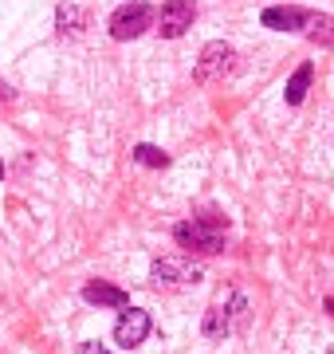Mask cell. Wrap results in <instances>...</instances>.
<instances>
[{
    "mask_svg": "<svg viewBox=\"0 0 334 354\" xmlns=\"http://www.w3.org/2000/svg\"><path fill=\"white\" fill-rule=\"evenodd\" d=\"M248 319V304H244V295L240 291H228V295H220L217 304L208 307V315H205V335L208 339H224L236 323H244Z\"/></svg>",
    "mask_w": 334,
    "mask_h": 354,
    "instance_id": "cell-2",
    "label": "cell"
},
{
    "mask_svg": "<svg viewBox=\"0 0 334 354\" xmlns=\"http://www.w3.org/2000/svg\"><path fill=\"white\" fill-rule=\"evenodd\" d=\"M201 264L197 260H185V256H161L154 260V283L157 288H189V283H201Z\"/></svg>",
    "mask_w": 334,
    "mask_h": 354,
    "instance_id": "cell-3",
    "label": "cell"
},
{
    "mask_svg": "<svg viewBox=\"0 0 334 354\" xmlns=\"http://www.w3.org/2000/svg\"><path fill=\"white\" fill-rule=\"evenodd\" d=\"M232 67H236V55H232L228 44H208L193 67V79L197 83H213V79H224Z\"/></svg>",
    "mask_w": 334,
    "mask_h": 354,
    "instance_id": "cell-6",
    "label": "cell"
},
{
    "mask_svg": "<svg viewBox=\"0 0 334 354\" xmlns=\"http://www.w3.org/2000/svg\"><path fill=\"white\" fill-rule=\"evenodd\" d=\"M83 299L87 304H95V307H130V299H126V291L122 288H115V283H106V279H90L87 288H83Z\"/></svg>",
    "mask_w": 334,
    "mask_h": 354,
    "instance_id": "cell-9",
    "label": "cell"
},
{
    "mask_svg": "<svg viewBox=\"0 0 334 354\" xmlns=\"http://www.w3.org/2000/svg\"><path fill=\"white\" fill-rule=\"evenodd\" d=\"M311 44H319V48H334V16L326 12H307V24H303Z\"/></svg>",
    "mask_w": 334,
    "mask_h": 354,
    "instance_id": "cell-10",
    "label": "cell"
},
{
    "mask_svg": "<svg viewBox=\"0 0 334 354\" xmlns=\"http://www.w3.org/2000/svg\"><path fill=\"white\" fill-rule=\"evenodd\" d=\"M55 20H59V32H83V20H87V12L79 8V4H59V12H55Z\"/></svg>",
    "mask_w": 334,
    "mask_h": 354,
    "instance_id": "cell-12",
    "label": "cell"
},
{
    "mask_svg": "<svg viewBox=\"0 0 334 354\" xmlns=\"http://www.w3.org/2000/svg\"><path fill=\"white\" fill-rule=\"evenodd\" d=\"M79 354H106L99 342H87V346H79Z\"/></svg>",
    "mask_w": 334,
    "mask_h": 354,
    "instance_id": "cell-14",
    "label": "cell"
},
{
    "mask_svg": "<svg viewBox=\"0 0 334 354\" xmlns=\"http://www.w3.org/2000/svg\"><path fill=\"white\" fill-rule=\"evenodd\" d=\"M311 75H315V67L311 64H299L291 83H287V106H299V102L307 99V87H311Z\"/></svg>",
    "mask_w": 334,
    "mask_h": 354,
    "instance_id": "cell-11",
    "label": "cell"
},
{
    "mask_svg": "<svg viewBox=\"0 0 334 354\" xmlns=\"http://www.w3.org/2000/svg\"><path fill=\"white\" fill-rule=\"evenodd\" d=\"M0 177H4V162H0Z\"/></svg>",
    "mask_w": 334,
    "mask_h": 354,
    "instance_id": "cell-16",
    "label": "cell"
},
{
    "mask_svg": "<svg viewBox=\"0 0 334 354\" xmlns=\"http://www.w3.org/2000/svg\"><path fill=\"white\" fill-rule=\"evenodd\" d=\"M193 16H197V4L193 0H166L161 12H157V32L161 39H177L193 28Z\"/></svg>",
    "mask_w": 334,
    "mask_h": 354,
    "instance_id": "cell-5",
    "label": "cell"
},
{
    "mask_svg": "<svg viewBox=\"0 0 334 354\" xmlns=\"http://www.w3.org/2000/svg\"><path fill=\"white\" fill-rule=\"evenodd\" d=\"M173 236H177L185 248H193V252H224V236H228V228H224V221L213 213H201L193 216V221H181L177 228H173Z\"/></svg>",
    "mask_w": 334,
    "mask_h": 354,
    "instance_id": "cell-1",
    "label": "cell"
},
{
    "mask_svg": "<svg viewBox=\"0 0 334 354\" xmlns=\"http://www.w3.org/2000/svg\"><path fill=\"white\" fill-rule=\"evenodd\" d=\"M150 335V315L141 311V307H122L118 311V323H115V342L118 346H141Z\"/></svg>",
    "mask_w": 334,
    "mask_h": 354,
    "instance_id": "cell-7",
    "label": "cell"
},
{
    "mask_svg": "<svg viewBox=\"0 0 334 354\" xmlns=\"http://www.w3.org/2000/svg\"><path fill=\"white\" fill-rule=\"evenodd\" d=\"M154 16H157V12L150 8V4H141V0H134V4H122V8L110 16V36L122 39V44H126V39H138L146 28L154 24Z\"/></svg>",
    "mask_w": 334,
    "mask_h": 354,
    "instance_id": "cell-4",
    "label": "cell"
},
{
    "mask_svg": "<svg viewBox=\"0 0 334 354\" xmlns=\"http://www.w3.org/2000/svg\"><path fill=\"white\" fill-rule=\"evenodd\" d=\"M326 311H331V315H334V299H326Z\"/></svg>",
    "mask_w": 334,
    "mask_h": 354,
    "instance_id": "cell-15",
    "label": "cell"
},
{
    "mask_svg": "<svg viewBox=\"0 0 334 354\" xmlns=\"http://www.w3.org/2000/svg\"><path fill=\"white\" fill-rule=\"evenodd\" d=\"M264 28L271 32H303L307 24V8H295V4H275V8H264Z\"/></svg>",
    "mask_w": 334,
    "mask_h": 354,
    "instance_id": "cell-8",
    "label": "cell"
},
{
    "mask_svg": "<svg viewBox=\"0 0 334 354\" xmlns=\"http://www.w3.org/2000/svg\"><path fill=\"white\" fill-rule=\"evenodd\" d=\"M134 162L150 165V169H166V165H169V153L157 150V146H150V142H141V146H134Z\"/></svg>",
    "mask_w": 334,
    "mask_h": 354,
    "instance_id": "cell-13",
    "label": "cell"
}]
</instances>
